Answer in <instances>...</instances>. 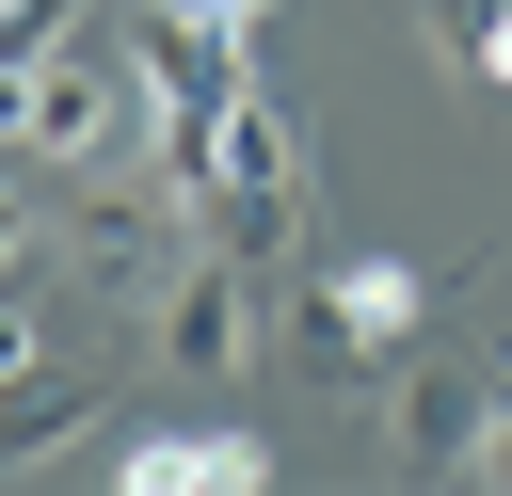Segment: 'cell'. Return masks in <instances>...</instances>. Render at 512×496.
Here are the masks:
<instances>
[{
  "label": "cell",
  "mask_w": 512,
  "mask_h": 496,
  "mask_svg": "<svg viewBox=\"0 0 512 496\" xmlns=\"http://www.w3.org/2000/svg\"><path fill=\"white\" fill-rule=\"evenodd\" d=\"M128 48H96L80 16H48L32 48H16V160H112L128 144Z\"/></svg>",
  "instance_id": "cell-1"
},
{
  "label": "cell",
  "mask_w": 512,
  "mask_h": 496,
  "mask_svg": "<svg viewBox=\"0 0 512 496\" xmlns=\"http://www.w3.org/2000/svg\"><path fill=\"white\" fill-rule=\"evenodd\" d=\"M192 256V192L144 160V176H96L80 208H64V272L80 288H112V304H160V272Z\"/></svg>",
  "instance_id": "cell-2"
},
{
  "label": "cell",
  "mask_w": 512,
  "mask_h": 496,
  "mask_svg": "<svg viewBox=\"0 0 512 496\" xmlns=\"http://www.w3.org/2000/svg\"><path fill=\"white\" fill-rule=\"evenodd\" d=\"M144 336H160V368H176V384H240V368H256V256H224V240H208V256H176V272H160V304H144Z\"/></svg>",
  "instance_id": "cell-3"
},
{
  "label": "cell",
  "mask_w": 512,
  "mask_h": 496,
  "mask_svg": "<svg viewBox=\"0 0 512 496\" xmlns=\"http://www.w3.org/2000/svg\"><path fill=\"white\" fill-rule=\"evenodd\" d=\"M416 320H432V272H416V256H336V272L304 288V352H320V368H368V352H400Z\"/></svg>",
  "instance_id": "cell-4"
},
{
  "label": "cell",
  "mask_w": 512,
  "mask_h": 496,
  "mask_svg": "<svg viewBox=\"0 0 512 496\" xmlns=\"http://www.w3.org/2000/svg\"><path fill=\"white\" fill-rule=\"evenodd\" d=\"M112 480H128V496H272V432H240V416L128 432V448H112Z\"/></svg>",
  "instance_id": "cell-5"
},
{
  "label": "cell",
  "mask_w": 512,
  "mask_h": 496,
  "mask_svg": "<svg viewBox=\"0 0 512 496\" xmlns=\"http://www.w3.org/2000/svg\"><path fill=\"white\" fill-rule=\"evenodd\" d=\"M480 416H496V384L400 368V384H384V464H400V480H448V464H480Z\"/></svg>",
  "instance_id": "cell-6"
},
{
  "label": "cell",
  "mask_w": 512,
  "mask_h": 496,
  "mask_svg": "<svg viewBox=\"0 0 512 496\" xmlns=\"http://www.w3.org/2000/svg\"><path fill=\"white\" fill-rule=\"evenodd\" d=\"M80 416H96V400L32 368V384H16V416H0V464H48V448H80Z\"/></svg>",
  "instance_id": "cell-7"
},
{
  "label": "cell",
  "mask_w": 512,
  "mask_h": 496,
  "mask_svg": "<svg viewBox=\"0 0 512 496\" xmlns=\"http://www.w3.org/2000/svg\"><path fill=\"white\" fill-rule=\"evenodd\" d=\"M32 368H48V320H32V288H16V272H0V400H16V384H32Z\"/></svg>",
  "instance_id": "cell-8"
},
{
  "label": "cell",
  "mask_w": 512,
  "mask_h": 496,
  "mask_svg": "<svg viewBox=\"0 0 512 496\" xmlns=\"http://www.w3.org/2000/svg\"><path fill=\"white\" fill-rule=\"evenodd\" d=\"M464 64H480V80L512 96V0H480V16H464Z\"/></svg>",
  "instance_id": "cell-9"
},
{
  "label": "cell",
  "mask_w": 512,
  "mask_h": 496,
  "mask_svg": "<svg viewBox=\"0 0 512 496\" xmlns=\"http://www.w3.org/2000/svg\"><path fill=\"white\" fill-rule=\"evenodd\" d=\"M160 16H192V32H256L272 0H160Z\"/></svg>",
  "instance_id": "cell-10"
},
{
  "label": "cell",
  "mask_w": 512,
  "mask_h": 496,
  "mask_svg": "<svg viewBox=\"0 0 512 496\" xmlns=\"http://www.w3.org/2000/svg\"><path fill=\"white\" fill-rule=\"evenodd\" d=\"M0 272H32V192L0 176Z\"/></svg>",
  "instance_id": "cell-11"
},
{
  "label": "cell",
  "mask_w": 512,
  "mask_h": 496,
  "mask_svg": "<svg viewBox=\"0 0 512 496\" xmlns=\"http://www.w3.org/2000/svg\"><path fill=\"white\" fill-rule=\"evenodd\" d=\"M480 480H512V400H496V416H480Z\"/></svg>",
  "instance_id": "cell-12"
},
{
  "label": "cell",
  "mask_w": 512,
  "mask_h": 496,
  "mask_svg": "<svg viewBox=\"0 0 512 496\" xmlns=\"http://www.w3.org/2000/svg\"><path fill=\"white\" fill-rule=\"evenodd\" d=\"M48 16H64V0H0V48H32V32H48Z\"/></svg>",
  "instance_id": "cell-13"
},
{
  "label": "cell",
  "mask_w": 512,
  "mask_h": 496,
  "mask_svg": "<svg viewBox=\"0 0 512 496\" xmlns=\"http://www.w3.org/2000/svg\"><path fill=\"white\" fill-rule=\"evenodd\" d=\"M0 160H16V48H0Z\"/></svg>",
  "instance_id": "cell-14"
}]
</instances>
